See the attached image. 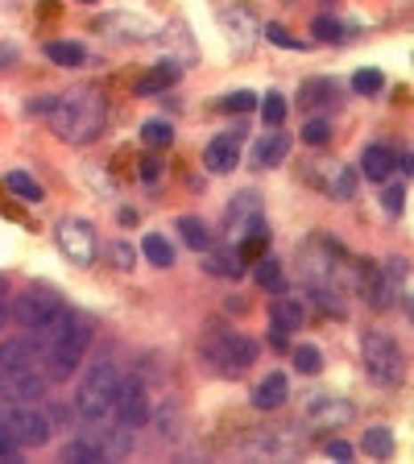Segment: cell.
<instances>
[{
    "instance_id": "obj_36",
    "label": "cell",
    "mask_w": 414,
    "mask_h": 464,
    "mask_svg": "<svg viewBox=\"0 0 414 464\" xmlns=\"http://www.w3.org/2000/svg\"><path fill=\"white\" fill-rule=\"evenodd\" d=\"M261 34L270 37L273 46H282V50H303V46H307V42H298V37L290 34V29H286V25H278V21H270V25H261Z\"/></svg>"
},
{
    "instance_id": "obj_19",
    "label": "cell",
    "mask_w": 414,
    "mask_h": 464,
    "mask_svg": "<svg viewBox=\"0 0 414 464\" xmlns=\"http://www.w3.org/2000/svg\"><path fill=\"white\" fill-rule=\"evenodd\" d=\"M34 365H37V348L29 340H4L0 345V373L34 370Z\"/></svg>"
},
{
    "instance_id": "obj_34",
    "label": "cell",
    "mask_w": 414,
    "mask_h": 464,
    "mask_svg": "<svg viewBox=\"0 0 414 464\" xmlns=\"http://www.w3.org/2000/svg\"><path fill=\"white\" fill-rule=\"evenodd\" d=\"M257 108H261V117H265L270 129H278V125L286 120V95L282 92H265V100H261Z\"/></svg>"
},
{
    "instance_id": "obj_41",
    "label": "cell",
    "mask_w": 414,
    "mask_h": 464,
    "mask_svg": "<svg viewBox=\"0 0 414 464\" xmlns=\"http://www.w3.org/2000/svg\"><path fill=\"white\" fill-rule=\"evenodd\" d=\"M220 108H224V112H253V108H257V95L253 92H232V95L220 100Z\"/></svg>"
},
{
    "instance_id": "obj_11",
    "label": "cell",
    "mask_w": 414,
    "mask_h": 464,
    "mask_svg": "<svg viewBox=\"0 0 414 464\" xmlns=\"http://www.w3.org/2000/svg\"><path fill=\"white\" fill-rule=\"evenodd\" d=\"M237 162H240V129L220 133V137L203 150V167H207V175H232Z\"/></svg>"
},
{
    "instance_id": "obj_38",
    "label": "cell",
    "mask_w": 414,
    "mask_h": 464,
    "mask_svg": "<svg viewBox=\"0 0 414 464\" xmlns=\"http://www.w3.org/2000/svg\"><path fill=\"white\" fill-rule=\"evenodd\" d=\"M315 42H344V25L336 17H315Z\"/></svg>"
},
{
    "instance_id": "obj_14",
    "label": "cell",
    "mask_w": 414,
    "mask_h": 464,
    "mask_svg": "<svg viewBox=\"0 0 414 464\" xmlns=\"http://www.w3.org/2000/svg\"><path fill=\"white\" fill-rule=\"evenodd\" d=\"M270 320H273V328H282V332H298V328L307 323V307H303L298 295H278L270 307Z\"/></svg>"
},
{
    "instance_id": "obj_17",
    "label": "cell",
    "mask_w": 414,
    "mask_h": 464,
    "mask_svg": "<svg viewBox=\"0 0 414 464\" xmlns=\"http://www.w3.org/2000/svg\"><path fill=\"white\" fill-rule=\"evenodd\" d=\"M253 220H261V199H257V191H240L237 199L228 203V232H245Z\"/></svg>"
},
{
    "instance_id": "obj_23",
    "label": "cell",
    "mask_w": 414,
    "mask_h": 464,
    "mask_svg": "<svg viewBox=\"0 0 414 464\" xmlns=\"http://www.w3.org/2000/svg\"><path fill=\"white\" fill-rule=\"evenodd\" d=\"M95 440H100V448H104V460H120V456H129L133 452V427H104V431H95Z\"/></svg>"
},
{
    "instance_id": "obj_8",
    "label": "cell",
    "mask_w": 414,
    "mask_h": 464,
    "mask_svg": "<svg viewBox=\"0 0 414 464\" xmlns=\"http://www.w3.org/2000/svg\"><path fill=\"white\" fill-rule=\"evenodd\" d=\"M54 237H59V249L67 253V262L75 265H92L95 253H100V240H95V228L87 220H62L54 228Z\"/></svg>"
},
{
    "instance_id": "obj_42",
    "label": "cell",
    "mask_w": 414,
    "mask_h": 464,
    "mask_svg": "<svg viewBox=\"0 0 414 464\" xmlns=\"http://www.w3.org/2000/svg\"><path fill=\"white\" fill-rule=\"evenodd\" d=\"M0 460H4V464H21V448H17V440L9 436L4 423H0Z\"/></svg>"
},
{
    "instance_id": "obj_25",
    "label": "cell",
    "mask_w": 414,
    "mask_h": 464,
    "mask_svg": "<svg viewBox=\"0 0 414 464\" xmlns=\"http://www.w3.org/2000/svg\"><path fill=\"white\" fill-rule=\"evenodd\" d=\"M178 237L187 240L191 249L199 253V249H207V245H212V232H207V224H203L199 216H178Z\"/></svg>"
},
{
    "instance_id": "obj_45",
    "label": "cell",
    "mask_w": 414,
    "mask_h": 464,
    "mask_svg": "<svg viewBox=\"0 0 414 464\" xmlns=\"http://www.w3.org/2000/svg\"><path fill=\"white\" fill-rule=\"evenodd\" d=\"M158 175H162V162H158V158H142V179L158 183Z\"/></svg>"
},
{
    "instance_id": "obj_10",
    "label": "cell",
    "mask_w": 414,
    "mask_h": 464,
    "mask_svg": "<svg viewBox=\"0 0 414 464\" xmlns=\"http://www.w3.org/2000/svg\"><path fill=\"white\" fill-rule=\"evenodd\" d=\"M356 419L353 403H344L336 394H315L307 403V423L311 427H348Z\"/></svg>"
},
{
    "instance_id": "obj_50",
    "label": "cell",
    "mask_w": 414,
    "mask_h": 464,
    "mask_svg": "<svg viewBox=\"0 0 414 464\" xmlns=\"http://www.w3.org/2000/svg\"><path fill=\"white\" fill-rule=\"evenodd\" d=\"M79 4H95V0H79Z\"/></svg>"
},
{
    "instance_id": "obj_39",
    "label": "cell",
    "mask_w": 414,
    "mask_h": 464,
    "mask_svg": "<svg viewBox=\"0 0 414 464\" xmlns=\"http://www.w3.org/2000/svg\"><path fill=\"white\" fill-rule=\"evenodd\" d=\"M303 142H307V145H328L331 142V125L323 117L307 120V125H303Z\"/></svg>"
},
{
    "instance_id": "obj_31",
    "label": "cell",
    "mask_w": 414,
    "mask_h": 464,
    "mask_svg": "<svg viewBox=\"0 0 414 464\" xmlns=\"http://www.w3.org/2000/svg\"><path fill=\"white\" fill-rule=\"evenodd\" d=\"M253 278H257V286H265V290H282V262L265 253L257 262V270H253Z\"/></svg>"
},
{
    "instance_id": "obj_13",
    "label": "cell",
    "mask_w": 414,
    "mask_h": 464,
    "mask_svg": "<svg viewBox=\"0 0 414 464\" xmlns=\"http://www.w3.org/2000/svg\"><path fill=\"white\" fill-rule=\"evenodd\" d=\"M270 253V224H265V216L253 220L237 237V262H261Z\"/></svg>"
},
{
    "instance_id": "obj_2",
    "label": "cell",
    "mask_w": 414,
    "mask_h": 464,
    "mask_svg": "<svg viewBox=\"0 0 414 464\" xmlns=\"http://www.w3.org/2000/svg\"><path fill=\"white\" fill-rule=\"evenodd\" d=\"M92 348V323L83 315H62L54 328H50V345H46V378L67 381L75 370L83 365Z\"/></svg>"
},
{
    "instance_id": "obj_47",
    "label": "cell",
    "mask_w": 414,
    "mask_h": 464,
    "mask_svg": "<svg viewBox=\"0 0 414 464\" xmlns=\"http://www.w3.org/2000/svg\"><path fill=\"white\" fill-rule=\"evenodd\" d=\"M50 104H54V95H42V100H29V108H25V112H29V117H46Z\"/></svg>"
},
{
    "instance_id": "obj_32",
    "label": "cell",
    "mask_w": 414,
    "mask_h": 464,
    "mask_svg": "<svg viewBox=\"0 0 414 464\" xmlns=\"http://www.w3.org/2000/svg\"><path fill=\"white\" fill-rule=\"evenodd\" d=\"M142 142L150 145V150H166V145L175 142V125H170V120H150L142 129Z\"/></svg>"
},
{
    "instance_id": "obj_5",
    "label": "cell",
    "mask_w": 414,
    "mask_h": 464,
    "mask_svg": "<svg viewBox=\"0 0 414 464\" xmlns=\"http://www.w3.org/2000/svg\"><path fill=\"white\" fill-rule=\"evenodd\" d=\"M361 365L377 386H402L406 381V357L398 340H390L386 332H365L361 340Z\"/></svg>"
},
{
    "instance_id": "obj_33",
    "label": "cell",
    "mask_w": 414,
    "mask_h": 464,
    "mask_svg": "<svg viewBox=\"0 0 414 464\" xmlns=\"http://www.w3.org/2000/svg\"><path fill=\"white\" fill-rule=\"evenodd\" d=\"M203 270L215 274V278H240L245 274V265L232 262V257H224V253H207V257H203Z\"/></svg>"
},
{
    "instance_id": "obj_27",
    "label": "cell",
    "mask_w": 414,
    "mask_h": 464,
    "mask_svg": "<svg viewBox=\"0 0 414 464\" xmlns=\"http://www.w3.org/2000/svg\"><path fill=\"white\" fill-rule=\"evenodd\" d=\"M46 59L59 62V67H83L87 62V50L79 42H46Z\"/></svg>"
},
{
    "instance_id": "obj_16",
    "label": "cell",
    "mask_w": 414,
    "mask_h": 464,
    "mask_svg": "<svg viewBox=\"0 0 414 464\" xmlns=\"http://www.w3.org/2000/svg\"><path fill=\"white\" fill-rule=\"evenodd\" d=\"M394 150L390 145H365V154H361V175H365L369 183H386L394 175Z\"/></svg>"
},
{
    "instance_id": "obj_4",
    "label": "cell",
    "mask_w": 414,
    "mask_h": 464,
    "mask_svg": "<svg viewBox=\"0 0 414 464\" xmlns=\"http://www.w3.org/2000/svg\"><path fill=\"white\" fill-rule=\"evenodd\" d=\"M120 373L112 361H95L92 370L83 373L79 390H75V411H79L87 423H100V419L112 411V398H117Z\"/></svg>"
},
{
    "instance_id": "obj_28",
    "label": "cell",
    "mask_w": 414,
    "mask_h": 464,
    "mask_svg": "<svg viewBox=\"0 0 414 464\" xmlns=\"http://www.w3.org/2000/svg\"><path fill=\"white\" fill-rule=\"evenodd\" d=\"M361 448H365V456H373V460H390L394 456V431L390 427H369Z\"/></svg>"
},
{
    "instance_id": "obj_3",
    "label": "cell",
    "mask_w": 414,
    "mask_h": 464,
    "mask_svg": "<svg viewBox=\"0 0 414 464\" xmlns=\"http://www.w3.org/2000/svg\"><path fill=\"white\" fill-rule=\"evenodd\" d=\"M203 361H207L220 378H240V373L257 361V345H253L245 332L212 328V332L203 336Z\"/></svg>"
},
{
    "instance_id": "obj_46",
    "label": "cell",
    "mask_w": 414,
    "mask_h": 464,
    "mask_svg": "<svg viewBox=\"0 0 414 464\" xmlns=\"http://www.w3.org/2000/svg\"><path fill=\"white\" fill-rule=\"evenodd\" d=\"M112 257H117L120 270H129V265H133V249L125 245V240H120V245H112Z\"/></svg>"
},
{
    "instance_id": "obj_18",
    "label": "cell",
    "mask_w": 414,
    "mask_h": 464,
    "mask_svg": "<svg viewBox=\"0 0 414 464\" xmlns=\"http://www.w3.org/2000/svg\"><path fill=\"white\" fill-rule=\"evenodd\" d=\"M336 104H340V92H336L331 79H307V84L298 87V108H307V112H315V108H336Z\"/></svg>"
},
{
    "instance_id": "obj_26",
    "label": "cell",
    "mask_w": 414,
    "mask_h": 464,
    "mask_svg": "<svg viewBox=\"0 0 414 464\" xmlns=\"http://www.w3.org/2000/svg\"><path fill=\"white\" fill-rule=\"evenodd\" d=\"M4 187H9L17 199H25V203L42 199V183H37L34 175H25V170H9V175H4Z\"/></svg>"
},
{
    "instance_id": "obj_21",
    "label": "cell",
    "mask_w": 414,
    "mask_h": 464,
    "mask_svg": "<svg viewBox=\"0 0 414 464\" xmlns=\"http://www.w3.org/2000/svg\"><path fill=\"white\" fill-rule=\"evenodd\" d=\"M286 154H290V133H282V129H273L270 137H261V142L253 145V162H257L261 170H265V167H278Z\"/></svg>"
},
{
    "instance_id": "obj_6",
    "label": "cell",
    "mask_w": 414,
    "mask_h": 464,
    "mask_svg": "<svg viewBox=\"0 0 414 464\" xmlns=\"http://www.w3.org/2000/svg\"><path fill=\"white\" fill-rule=\"evenodd\" d=\"M62 315H67V307H62V298L50 286H29L12 303V320L21 323V328H29V332H50Z\"/></svg>"
},
{
    "instance_id": "obj_12",
    "label": "cell",
    "mask_w": 414,
    "mask_h": 464,
    "mask_svg": "<svg viewBox=\"0 0 414 464\" xmlns=\"http://www.w3.org/2000/svg\"><path fill=\"white\" fill-rule=\"evenodd\" d=\"M0 390L12 403H37L46 394V378H37L34 370H17V373H0Z\"/></svg>"
},
{
    "instance_id": "obj_49",
    "label": "cell",
    "mask_w": 414,
    "mask_h": 464,
    "mask_svg": "<svg viewBox=\"0 0 414 464\" xmlns=\"http://www.w3.org/2000/svg\"><path fill=\"white\" fill-rule=\"evenodd\" d=\"M0 320H4V298H0Z\"/></svg>"
},
{
    "instance_id": "obj_29",
    "label": "cell",
    "mask_w": 414,
    "mask_h": 464,
    "mask_svg": "<svg viewBox=\"0 0 414 464\" xmlns=\"http://www.w3.org/2000/svg\"><path fill=\"white\" fill-rule=\"evenodd\" d=\"M228 25H232V29H237V46L240 50H248V42H253V37H257V17H253V12L248 9H232V17H228Z\"/></svg>"
},
{
    "instance_id": "obj_43",
    "label": "cell",
    "mask_w": 414,
    "mask_h": 464,
    "mask_svg": "<svg viewBox=\"0 0 414 464\" xmlns=\"http://www.w3.org/2000/svg\"><path fill=\"white\" fill-rule=\"evenodd\" d=\"M381 203H386V212L398 216L406 208V187H386L381 191Z\"/></svg>"
},
{
    "instance_id": "obj_44",
    "label": "cell",
    "mask_w": 414,
    "mask_h": 464,
    "mask_svg": "<svg viewBox=\"0 0 414 464\" xmlns=\"http://www.w3.org/2000/svg\"><path fill=\"white\" fill-rule=\"evenodd\" d=\"M328 456L331 460H340V464H348L356 456V448L353 444H344V440H328Z\"/></svg>"
},
{
    "instance_id": "obj_37",
    "label": "cell",
    "mask_w": 414,
    "mask_h": 464,
    "mask_svg": "<svg viewBox=\"0 0 414 464\" xmlns=\"http://www.w3.org/2000/svg\"><path fill=\"white\" fill-rule=\"evenodd\" d=\"M353 87H356L361 95H377L381 87H386V75L373 71V67H365V71H356V75H353Z\"/></svg>"
},
{
    "instance_id": "obj_9",
    "label": "cell",
    "mask_w": 414,
    "mask_h": 464,
    "mask_svg": "<svg viewBox=\"0 0 414 464\" xmlns=\"http://www.w3.org/2000/svg\"><path fill=\"white\" fill-rule=\"evenodd\" d=\"M112 411L125 427H145L150 423V394H145V381L142 378H125L117 386V398H112Z\"/></svg>"
},
{
    "instance_id": "obj_15",
    "label": "cell",
    "mask_w": 414,
    "mask_h": 464,
    "mask_svg": "<svg viewBox=\"0 0 414 464\" xmlns=\"http://www.w3.org/2000/svg\"><path fill=\"white\" fill-rule=\"evenodd\" d=\"M286 398H290L286 373H265V381H257V390H253V406L257 411H278V406H286Z\"/></svg>"
},
{
    "instance_id": "obj_7",
    "label": "cell",
    "mask_w": 414,
    "mask_h": 464,
    "mask_svg": "<svg viewBox=\"0 0 414 464\" xmlns=\"http://www.w3.org/2000/svg\"><path fill=\"white\" fill-rule=\"evenodd\" d=\"M0 423L9 427L17 448H46L50 444V415L34 411V403H17L0 411Z\"/></svg>"
},
{
    "instance_id": "obj_22",
    "label": "cell",
    "mask_w": 414,
    "mask_h": 464,
    "mask_svg": "<svg viewBox=\"0 0 414 464\" xmlns=\"http://www.w3.org/2000/svg\"><path fill=\"white\" fill-rule=\"evenodd\" d=\"M62 460H67V464H100V460H104V448H100V440H95V431H83V436L67 440Z\"/></svg>"
},
{
    "instance_id": "obj_1",
    "label": "cell",
    "mask_w": 414,
    "mask_h": 464,
    "mask_svg": "<svg viewBox=\"0 0 414 464\" xmlns=\"http://www.w3.org/2000/svg\"><path fill=\"white\" fill-rule=\"evenodd\" d=\"M46 120H50V129L59 133L62 142L87 145V142H95V137L104 133V95L92 92V87L54 95Z\"/></svg>"
},
{
    "instance_id": "obj_30",
    "label": "cell",
    "mask_w": 414,
    "mask_h": 464,
    "mask_svg": "<svg viewBox=\"0 0 414 464\" xmlns=\"http://www.w3.org/2000/svg\"><path fill=\"white\" fill-rule=\"evenodd\" d=\"M328 195H331V199H353V195H356V170H348V167L331 170Z\"/></svg>"
},
{
    "instance_id": "obj_24",
    "label": "cell",
    "mask_w": 414,
    "mask_h": 464,
    "mask_svg": "<svg viewBox=\"0 0 414 464\" xmlns=\"http://www.w3.org/2000/svg\"><path fill=\"white\" fill-rule=\"evenodd\" d=\"M142 253H145V262L158 265V270H170V265H175V245H170L162 232H150V237L142 240Z\"/></svg>"
},
{
    "instance_id": "obj_20",
    "label": "cell",
    "mask_w": 414,
    "mask_h": 464,
    "mask_svg": "<svg viewBox=\"0 0 414 464\" xmlns=\"http://www.w3.org/2000/svg\"><path fill=\"white\" fill-rule=\"evenodd\" d=\"M178 75H183V67L178 62H158V67H150V71L137 79V95H158V92H166V87H175L178 84Z\"/></svg>"
},
{
    "instance_id": "obj_40",
    "label": "cell",
    "mask_w": 414,
    "mask_h": 464,
    "mask_svg": "<svg viewBox=\"0 0 414 464\" xmlns=\"http://www.w3.org/2000/svg\"><path fill=\"white\" fill-rule=\"evenodd\" d=\"M158 436L162 440H178V406H162L158 411Z\"/></svg>"
},
{
    "instance_id": "obj_48",
    "label": "cell",
    "mask_w": 414,
    "mask_h": 464,
    "mask_svg": "<svg viewBox=\"0 0 414 464\" xmlns=\"http://www.w3.org/2000/svg\"><path fill=\"white\" fill-rule=\"evenodd\" d=\"M286 336H290V332H282V328H273V336H270V345H273V348H286Z\"/></svg>"
},
{
    "instance_id": "obj_35",
    "label": "cell",
    "mask_w": 414,
    "mask_h": 464,
    "mask_svg": "<svg viewBox=\"0 0 414 464\" xmlns=\"http://www.w3.org/2000/svg\"><path fill=\"white\" fill-rule=\"evenodd\" d=\"M295 365H298V373H311V378H315V373L323 370V353L315 345H298L295 348Z\"/></svg>"
}]
</instances>
